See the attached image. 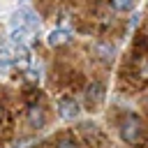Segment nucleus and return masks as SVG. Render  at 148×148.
<instances>
[{
  "instance_id": "1",
  "label": "nucleus",
  "mask_w": 148,
  "mask_h": 148,
  "mask_svg": "<svg viewBox=\"0 0 148 148\" xmlns=\"http://www.w3.org/2000/svg\"><path fill=\"white\" fill-rule=\"evenodd\" d=\"M37 28H39V16L32 9L23 7V9L14 12V16H12V30H23V32L32 35Z\"/></svg>"
},
{
  "instance_id": "2",
  "label": "nucleus",
  "mask_w": 148,
  "mask_h": 148,
  "mask_svg": "<svg viewBox=\"0 0 148 148\" xmlns=\"http://www.w3.org/2000/svg\"><path fill=\"white\" fill-rule=\"evenodd\" d=\"M120 136H123L125 143H132V146L141 143L143 141V127H141V123L136 118H127L120 125Z\"/></svg>"
},
{
  "instance_id": "3",
  "label": "nucleus",
  "mask_w": 148,
  "mask_h": 148,
  "mask_svg": "<svg viewBox=\"0 0 148 148\" xmlns=\"http://www.w3.org/2000/svg\"><path fill=\"white\" fill-rule=\"evenodd\" d=\"M58 113L65 120H74L79 116V104L72 97H62V99H58Z\"/></svg>"
},
{
  "instance_id": "4",
  "label": "nucleus",
  "mask_w": 148,
  "mask_h": 148,
  "mask_svg": "<svg viewBox=\"0 0 148 148\" xmlns=\"http://www.w3.org/2000/svg\"><path fill=\"white\" fill-rule=\"evenodd\" d=\"M86 97H88V102H92V104H99V102L104 99V86H102L99 81H92V83H88V88H86Z\"/></svg>"
},
{
  "instance_id": "5",
  "label": "nucleus",
  "mask_w": 148,
  "mask_h": 148,
  "mask_svg": "<svg viewBox=\"0 0 148 148\" xmlns=\"http://www.w3.org/2000/svg\"><path fill=\"white\" fill-rule=\"evenodd\" d=\"M69 37H72L69 30L58 28V30H51V32H49V44H51V46H60V44H67Z\"/></svg>"
},
{
  "instance_id": "6",
  "label": "nucleus",
  "mask_w": 148,
  "mask_h": 148,
  "mask_svg": "<svg viewBox=\"0 0 148 148\" xmlns=\"http://www.w3.org/2000/svg\"><path fill=\"white\" fill-rule=\"evenodd\" d=\"M111 7L118 12H130L134 7V0H111Z\"/></svg>"
},
{
  "instance_id": "7",
  "label": "nucleus",
  "mask_w": 148,
  "mask_h": 148,
  "mask_svg": "<svg viewBox=\"0 0 148 148\" xmlns=\"http://www.w3.org/2000/svg\"><path fill=\"white\" fill-rule=\"evenodd\" d=\"M56 148H79V143H76L74 136H60L56 141Z\"/></svg>"
},
{
  "instance_id": "8",
  "label": "nucleus",
  "mask_w": 148,
  "mask_h": 148,
  "mask_svg": "<svg viewBox=\"0 0 148 148\" xmlns=\"http://www.w3.org/2000/svg\"><path fill=\"white\" fill-rule=\"evenodd\" d=\"M12 62H14V58H12L9 49H0V67H9Z\"/></svg>"
},
{
  "instance_id": "9",
  "label": "nucleus",
  "mask_w": 148,
  "mask_h": 148,
  "mask_svg": "<svg viewBox=\"0 0 148 148\" xmlns=\"http://www.w3.org/2000/svg\"><path fill=\"white\" fill-rule=\"evenodd\" d=\"M25 74H28V79H30V81H39V69H28Z\"/></svg>"
},
{
  "instance_id": "10",
  "label": "nucleus",
  "mask_w": 148,
  "mask_h": 148,
  "mask_svg": "<svg viewBox=\"0 0 148 148\" xmlns=\"http://www.w3.org/2000/svg\"><path fill=\"white\" fill-rule=\"evenodd\" d=\"M146 104H148V99H146Z\"/></svg>"
}]
</instances>
